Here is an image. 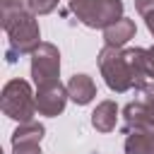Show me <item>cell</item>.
<instances>
[{
	"mask_svg": "<svg viewBox=\"0 0 154 154\" xmlns=\"http://www.w3.org/2000/svg\"><path fill=\"white\" fill-rule=\"evenodd\" d=\"M2 29L7 34V63H14L19 55H31L41 46V29L36 14H31L26 7L2 12Z\"/></svg>",
	"mask_w": 154,
	"mask_h": 154,
	"instance_id": "6da1fadb",
	"label": "cell"
},
{
	"mask_svg": "<svg viewBox=\"0 0 154 154\" xmlns=\"http://www.w3.org/2000/svg\"><path fill=\"white\" fill-rule=\"evenodd\" d=\"M99 70L111 91L123 94L128 89H135V77H132V70H130V63L123 48L103 46L99 51Z\"/></svg>",
	"mask_w": 154,
	"mask_h": 154,
	"instance_id": "7a4b0ae2",
	"label": "cell"
},
{
	"mask_svg": "<svg viewBox=\"0 0 154 154\" xmlns=\"http://www.w3.org/2000/svg\"><path fill=\"white\" fill-rule=\"evenodd\" d=\"M0 106L7 118H12L17 123H29V120H34V113H36V94L31 91L29 82L10 79L2 87Z\"/></svg>",
	"mask_w": 154,
	"mask_h": 154,
	"instance_id": "3957f363",
	"label": "cell"
},
{
	"mask_svg": "<svg viewBox=\"0 0 154 154\" xmlns=\"http://www.w3.org/2000/svg\"><path fill=\"white\" fill-rule=\"evenodd\" d=\"M70 12L91 29H106L123 17L120 0H70Z\"/></svg>",
	"mask_w": 154,
	"mask_h": 154,
	"instance_id": "277c9868",
	"label": "cell"
},
{
	"mask_svg": "<svg viewBox=\"0 0 154 154\" xmlns=\"http://www.w3.org/2000/svg\"><path fill=\"white\" fill-rule=\"evenodd\" d=\"M58 75H60V51L53 43L41 41V46L31 53V79L36 89L58 82Z\"/></svg>",
	"mask_w": 154,
	"mask_h": 154,
	"instance_id": "5b68a950",
	"label": "cell"
},
{
	"mask_svg": "<svg viewBox=\"0 0 154 154\" xmlns=\"http://www.w3.org/2000/svg\"><path fill=\"white\" fill-rule=\"evenodd\" d=\"M142 99L140 101H132L123 108V130L130 132V130H137V128H147L154 132V82L152 84H144L142 89Z\"/></svg>",
	"mask_w": 154,
	"mask_h": 154,
	"instance_id": "8992f818",
	"label": "cell"
},
{
	"mask_svg": "<svg viewBox=\"0 0 154 154\" xmlns=\"http://www.w3.org/2000/svg\"><path fill=\"white\" fill-rule=\"evenodd\" d=\"M70 94H67V87H63L60 82H53L48 87H38L36 89V111L41 116H58L65 111V103H67Z\"/></svg>",
	"mask_w": 154,
	"mask_h": 154,
	"instance_id": "52a82bcc",
	"label": "cell"
},
{
	"mask_svg": "<svg viewBox=\"0 0 154 154\" xmlns=\"http://www.w3.org/2000/svg\"><path fill=\"white\" fill-rule=\"evenodd\" d=\"M135 22L128 19V17H120L118 22H113L111 26L103 29V41L106 46H116V48H123L130 38H135Z\"/></svg>",
	"mask_w": 154,
	"mask_h": 154,
	"instance_id": "ba28073f",
	"label": "cell"
},
{
	"mask_svg": "<svg viewBox=\"0 0 154 154\" xmlns=\"http://www.w3.org/2000/svg\"><path fill=\"white\" fill-rule=\"evenodd\" d=\"M67 94L75 103L79 106H87L94 96H96V84L89 75H72L70 82H67Z\"/></svg>",
	"mask_w": 154,
	"mask_h": 154,
	"instance_id": "9c48e42d",
	"label": "cell"
},
{
	"mask_svg": "<svg viewBox=\"0 0 154 154\" xmlns=\"http://www.w3.org/2000/svg\"><path fill=\"white\" fill-rule=\"evenodd\" d=\"M125 154H154V132L147 128H137L125 132Z\"/></svg>",
	"mask_w": 154,
	"mask_h": 154,
	"instance_id": "30bf717a",
	"label": "cell"
},
{
	"mask_svg": "<svg viewBox=\"0 0 154 154\" xmlns=\"http://www.w3.org/2000/svg\"><path fill=\"white\" fill-rule=\"evenodd\" d=\"M116 123H118V106H116V101H101L94 108V113H91V125L99 132H111V130H116Z\"/></svg>",
	"mask_w": 154,
	"mask_h": 154,
	"instance_id": "8fae6325",
	"label": "cell"
},
{
	"mask_svg": "<svg viewBox=\"0 0 154 154\" xmlns=\"http://www.w3.org/2000/svg\"><path fill=\"white\" fill-rule=\"evenodd\" d=\"M125 55H128V63H130V70H132V77H135V89H142L147 84V77H149L147 48H128Z\"/></svg>",
	"mask_w": 154,
	"mask_h": 154,
	"instance_id": "7c38bea8",
	"label": "cell"
},
{
	"mask_svg": "<svg viewBox=\"0 0 154 154\" xmlns=\"http://www.w3.org/2000/svg\"><path fill=\"white\" fill-rule=\"evenodd\" d=\"M43 132H46V128L41 123H36V120L19 123V128L12 132V144H19V142H41Z\"/></svg>",
	"mask_w": 154,
	"mask_h": 154,
	"instance_id": "4fadbf2b",
	"label": "cell"
},
{
	"mask_svg": "<svg viewBox=\"0 0 154 154\" xmlns=\"http://www.w3.org/2000/svg\"><path fill=\"white\" fill-rule=\"evenodd\" d=\"M22 5L31 12V14H48L58 7V0H22Z\"/></svg>",
	"mask_w": 154,
	"mask_h": 154,
	"instance_id": "5bb4252c",
	"label": "cell"
},
{
	"mask_svg": "<svg viewBox=\"0 0 154 154\" xmlns=\"http://www.w3.org/2000/svg\"><path fill=\"white\" fill-rule=\"evenodd\" d=\"M12 154H41V147L38 142H19L12 144Z\"/></svg>",
	"mask_w": 154,
	"mask_h": 154,
	"instance_id": "9a60e30c",
	"label": "cell"
},
{
	"mask_svg": "<svg viewBox=\"0 0 154 154\" xmlns=\"http://www.w3.org/2000/svg\"><path fill=\"white\" fill-rule=\"evenodd\" d=\"M135 10H137L142 17H147V14L154 12V0H135Z\"/></svg>",
	"mask_w": 154,
	"mask_h": 154,
	"instance_id": "2e32d148",
	"label": "cell"
},
{
	"mask_svg": "<svg viewBox=\"0 0 154 154\" xmlns=\"http://www.w3.org/2000/svg\"><path fill=\"white\" fill-rule=\"evenodd\" d=\"M147 70H149V77L154 79V46L147 48Z\"/></svg>",
	"mask_w": 154,
	"mask_h": 154,
	"instance_id": "e0dca14e",
	"label": "cell"
},
{
	"mask_svg": "<svg viewBox=\"0 0 154 154\" xmlns=\"http://www.w3.org/2000/svg\"><path fill=\"white\" fill-rule=\"evenodd\" d=\"M0 5H2V12L14 10V7H24V5H22V0H0Z\"/></svg>",
	"mask_w": 154,
	"mask_h": 154,
	"instance_id": "ac0fdd59",
	"label": "cell"
},
{
	"mask_svg": "<svg viewBox=\"0 0 154 154\" xmlns=\"http://www.w3.org/2000/svg\"><path fill=\"white\" fill-rule=\"evenodd\" d=\"M144 22H147V29H149V31H152V36H154V12H152V14H147V17H144Z\"/></svg>",
	"mask_w": 154,
	"mask_h": 154,
	"instance_id": "d6986e66",
	"label": "cell"
}]
</instances>
